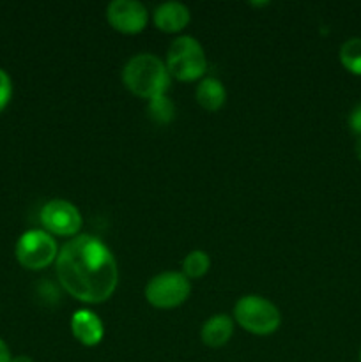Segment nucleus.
<instances>
[{
	"instance_id": "nucleus-1",
	"label": "nucleus",
	"mask_w": 361,
	"mask_h": 362,
	"mask_svg": "<svg viewBox=\"0 0 361 362\" xmlns=\"http://www.w3.org/2000/svg\"><path fill=\"white\" fill-rule=\"evenodd\" d=\"M60 286L85 304H103L119 283V267L110 247L99 237L80 233L67 240L55 260Z\"/></svg>"
},
{
	"instance_id": "nucleus-2",
	"label": "nucleus",
	"mask_w": 361,
	"mask_h": 362,
	"mask_svg": "<svg viewBox=\"0 0 361 362\" xmlns=\"http://www.w3.org/2000/svg\"><path fill=\"white\" fill-rule=\"evenodd\" d=\"M170 80L172 76L166 69V64L152 53L133 55L122 69V81L127 90L147 101L165 95Z\"/></svg>"
},
{
	"instance_id": "nucleus-3",
	"label": "nucleus",
	"mask_w": 361,
	"mask_h": 362,
	"mask_svg": "<svg viewBox=\"0 0 361 362\" xmlns=\"http://www.w3.org/2000/svg\"><path fill=\"white\" fill-rule=\"evenodd\" d=\"M234 320L241 329L255 336H269L282 325L278 308L262 296H244L234 306Z\"/></svg>"
},
{
	"instance_id": "nucleus-4",
	"label": "nucleus",
	"mask_w": 361,
	"mask_h": 362,
	"mask_svg": "<svg viewBox=\"0 0 361 362\" xmlns=\"http://www.w3.org/2000/svg\"><path fill=\"white\" fill-rule=\"evenodd\" d=\"M166 69L179 81H195L207 71V57L200 42L191 35L173 39L166 52Z\"/></svg>"
},
{
	"instance_id": "nucleus-5",
	"label": "nucleus",
	"mask_w": 361,
	"mask_h": 362,
	"mask_svg": "<svg viewBox=\"0 0 361 362\" xmlns=\"http://www.w3.org/2000/svg\"><path fill=\"white\" fill-rule=\"evenodd\" d=\"M59 246L55 237L45 230H28L21 233L14 246V257L18 264L27 271H42L55 264L59 257Z\"/></svg>"
},
{
	"instance_id": "nucleus-6",
	"label": "nucleus",
	"mask_w": 361,
	"mask_h": 362,
	"mask_svg": "<svg viewBox=\"0 0 361 362\" xmlns=\"http://www.w3.org/2000/svg\"><path fill=\"white\" fill-rule=\"evenodd\" d=\"M191 283L183 272H161L145 285V300L156 310H173L188 300Z\"/></svg>"
},
{
	"instance_id": "nucleus-7",
	"label": "nucleus",
	"mask_w": 361,
	"mask_h": 362,
	"mask_svg": "<svg viewBox=\"0 0 361 362\" xmlns=\"http://www.w3.org/2000/svg\"><path fill=\"white\" fill-rule=\"evenodd\" d=\"M39 221H41L42 230L50 235L69 237V239L80 235L81 225H84V218L76 205L62 198H53L46 202L39 212Z\"/></svg>"
},
{
	"instance_id": "nucleus-8",
	"label": "nucleus",
	"mask_w": 361,
	"mask_h": 362,
	"mask_svg": "<svg viewBox=\"0 0 361 362\" xmlns=\"http://www.w3.org/2000/svg\"><path fill=\"white\" fill-rule=\"evenodd\" d=\"M106 20L113 30L124 35H137L149 23V11L138 0H113L106 7Z\"/></svg>"
},
{
	"instance_id": "nucleus-9",
	"label": "nucleus",
	"mask_w": 361,
	"mask_h": 362,
	"mask_svg": "<svg viewBox=\"0 0 361 362\" xmlns=\"http://www.w3.org/2000/svg\"><path fill=\"white\" fill-rule=\"evenodd\" d=\"M71 334L80 345L92 349L98 346L105 338V327L103 322L94 311L78 310L71 317Z\"/></svg>"
},
{
	"instance_id": "nucleus-10",
	"label": "nucleus",
	"mask_w": 361,
	"mask_h": 362,
	"mask_svg": "<svg viewBox=\"0 0 361 362\" xmlns=\"http://www.w3.org/2000/svg\"><path fill=\"white\" fill-rule=\"evenodd\" d=\"M152 20L158 30L165 34H177L190 25L191 14L184 4L172 0V2L159 4L152 14Z\"/></svg>"
},
{
	"instance_id": "nucleus-11",
	"label": "nucleus",
	"mask_w": 361,
	"mask_h": 362,
	"mask_svg": "<svg viewBox=\"0 0 361 362\" xmlns=\"http://www.w3.org/2000/svg\"><path fill=\"white\" fill-rule=\"evenodd\" d=\"M234 320L227 315H214L204 322L200 331V339L209 349H222L230 341L234 334Z\"/></svg>"
},
{
	"instance_id": "nucleus-12",
	"label": "nucleus",
	"mask_w": 361,
	"mask_h": 362,
	"mask_svg": "<svg viewBox=\"0 0 361 362\" xmlns=\"http://www.w3.org/2000/svg\"><path fill=\"white\" fill-rule=\"evenodd\" d=\"M195 99H197V103L205 112H218L227 103V88L218 78H204L197 85Z\"/></svg>"
},
{
	"instance_id": "nucleus-13",
	"label": "nucleus",
	"mask_w": 361,
	"mask_h": 362,
	"mask_svg": "<svg viewBox=\"0 0 361 362\" xmlns=\"http://www.w3.org/2000/svg\"><path fill=\"white\" fill-rule=\"evenodd\" d=\"M340 64L347 73L361 76V37H350L340 46Z\"/></svg>"
},
{
	"instance_id": "nucleus-14",
	"label": "nucleus",
	"mask_w": 361,
	"mask_h": 362,
	"mask_svg": "<svg viewBox=\"0 0 361 362\" xmlns=\"http://www.w3.org/2000/svg\"><path fill=\"white\" fill-rule=\"evenodd\" d=\"M211 269V257L202 250H193L183 260V274L188 279H200Z\"/></svg>"
},
{
	"instance_id": "nucleus-15",
	"label": "nucleus",
	"mask_w": 361,
	"mask_h": 362,
	"mask_svg": "<svg viewBox=\"0 0 361 362\" xmlns=\"http://www.w3.org/2000/svg\"><path fill=\"white\" fill-rule=\"evenodd\" d=\"M147 113L152 122L165 126L170 124L176 117V105L168 95H158V98L147 101Z\"/></svg>"
},
{
	"instance_id": "nucleus-16",
	"label": "nucleus",
	"mask_w": 361,
	"mask_h": 362,
	"mask_svg": "<svg viewBox=\"0 0 361 362\" xmlns=\"http://www.w3.org/2000/svg\"><path fill=\"white\" fill-rule=\"evenodd\" d=\"M11 99H13V80L9 73L0 67V113L9 106Z\"/></svg>"
},
{
	"instance_id": "nucleus-17",
	"label": "nucleus",
	"mask_w": 361,
	"mask_h": 362,
	"mask_svg": "<svg viewBox=\"0 0 361 362\" xmlns=\"http://www.w3.org/2000/svg\"><path fill=\"white\" fill-rule=\"evenodd\" d=\"M349 127L356 136H361V103L349 113Z\"/></svg>"
},
{
	"instance_id": "nucleus-18",
	"label": "nucleus",
	"mask_w": 361,
	"mask_h": 362,
	"mask_svg": "<svg viewBox=\"0 0 361 362\" xmlns=\"http://www.w3.org/2000/svg\"><path fill=\"white\" fill-rule=\"evenodd\" d=\"M13 356H11V349L2 338H0V362H11Z\"/></svg>"
},
{
	"instance_id": "nucleus-19",
	"label": "nucleus",
	"mask_w": 361,
	"mask_h": 362,
	"mask_svg": "<svg viewBox=\"0 0 361 362\" xmlns=\"http://www.w3.org/2000/svg\"><path fill=\"white\" fill-rule=\"evenodd\" d=\"M354 151H356V158L361 161V136H356V145H354Z\"/></svg>"
},
{
	"instance_id": "nucleus-20",
	"label": "nucleus",
	"mask_w": 361,
	"mask_h": 362,
	"mask_svg": "<svg viewBox=\"0 0 361 362\" xmlns=\"http://www.w3.org/2000/svg\"><path fill=\"white\" fill-rule=\"evenodd\" d=\"M11 362H35V361L28 356H16V357H13V361Z\"/></svg>"
},
{
	"instance_id": "nucleus-21",
	"label": "nucleus",
	"mask_w": 361,
	"mask_h": 362,
	"mask_svg": "<svg viewBox=\"0 0 361 362\" xmlns=\"http://www.w3.org/2000/svg\"><path fill=\"white\" fill-rule=\"evenodd\" d=\"M357 361L361 362V349H360V352H357Z\"/></svg>"
}]
</instances>
